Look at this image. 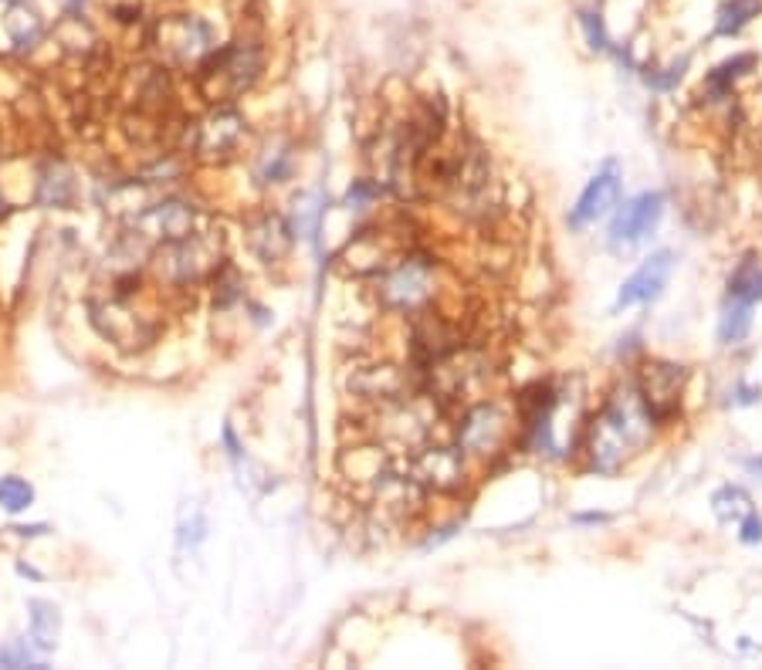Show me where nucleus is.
Returning a JSON list of instances; mask_svg holds the SVG:
<instances>
[{
  "instance_id": "nucleus-5",
  "label": "nucleus",
  "mask_w": 762,
  "mask_h": 670,
  "mask_svg": "<svg viewBox=\"0 0 762 670\" xmlns=\"http://www.w3.org/2000/svg\"><path fill=\"white\" fill-rule=\"evenodd\" d=\"M519 417L499 400H474L461 407L455 423V443L468 461H492L515 437Z\"/></svg>"
},
{
  "instance_id": "nucleus-14",
  "label": "nucleus",
  "mask_w": 762,
  "mask_h": 670,
  "mask_svg": "<svg viewBox=\"0 0 762 670\" xmlns=\"http://www.w3.org/2000/svg\"><path fill=\"white\" fill-rule=\"evenodd\" d=\"M617 197H620V174H617L614 163H607L604 170L586 184V190L580 193V200H576V207L570 213V228H586V223L601 220L617 203Z\"/></svg>"
},
{
  "instance_id": "nucleus-27",
  "label": "nucleus",
  "mask_w": 762,
  "mask_h": 670,
  "mask_svg": "<svg viewBox=\"0 0 762 670\" xmlns=\"http://www.w3.org/2000/svg\"><path fill=\"white\" fill-rule=\"evenodd\" d=\"M583 28H586V38L596 51H607L610 48V38H607V28H604V18L601 14H593V11H583L580 14Z\"/></svg>"
},
{
  "instance_id": "nucleus-30",
  "label": "nucleus",
  "mask_w": 762,
  "mask_h": 670,
  "mask_svg": "<svg viewBox=\"0 0 762 670\" xmlns=\"http://www.w3.org/2000/svg\"><path fill=\"white\" fill-rule=\"evenodd\" d=\"M376 193H379V190H376L373 184H356V187L349 190L346 203H349V207H363V203H369V200H373Z\"/></svg>"
},
{
  "instance_id": "nucleus-32",
  "label": "nucleus",
  "mask_w": 762,
  "mask_h": 670,
  "mask_svg": "<svg viewBox=\"0 0 762 670\" xmlns=\"http://www.w3.org/2000/svg\"><path fill=\"white\" fill-rule=\"evenodd\" d=\"M4 210H8V203H4V193H0V217H4Z\"/></svg>"
},
{
  "instance_id": "nucleus-3",
  "label": "nucleus",
  "mask_w": 762,
  "mask_h": 670,
  "mask_svg": "<svg viewBox=\"0 0 762 670\" xmlns=\"http://www.w3.org/2000/svg\"><path fill=\"white\" fill-rule=\"evenodd\" d=\"M149 48L163 69L197 72L221 44L213 24L200 14H163L149 24Z\"/></svg>"
},
{
  "instance_id": "nucleus-11",
  "label": "nucleus",
  "mask_w": 762,
  "mask_h": 670,
  "mask_svg": "<svg viewBox=\"0 0 762 670\" xmlns=\"http://www.w3.org/2000/svg\"><path fill=\"white\" fill-rule=\"evenodd\" d=\"M92 318H95V325L105 339L123 346V349H139V346L153 343V335H156V325L149 322V315L136 312L129 305V299H123V295H108L105 302H95Z\"/></svg>"
},
{
  "instance_id": "nucleus-20",
  "label": "nucleus",
  "mask_w": 762,
  "mask_h": 670,
  "mask_svg": "<svg viewBox=\"0 0 762 670\" xmlns=\"http://www.w3.org/2000/svg\"><path fill=\"white\" fill-rule=\"evenodd\" d=\"M729 299L742 305H755L762 299V264L755 258H745L732 278H729Z\"/></svg>"
},
{
  "instance_id": "nucleus-8",
  "label": "nucleus",
  "mask_w": 762,
  "mask_h": 670,
  "mask_svg": "<svg viewBox=\"0 0 762 670\" xmlns=\"http://www.w3.org/2000/svg\"><path fill=\"white\" fill-rule=\"evenodd\" d=\"M346 389L366 413H373L379 407L414 394V389H420V373L404 369L390 359H369V363H359L346 376Z\"/></svg>"
},
{
  "instance_id": "nucleus-1",
  "label": "nucleus",
  "mask_w": 762,
  "mask_h": 670,
  "mask_svg": "<svg viewBox=\"0 0 762 670\" xmlns=\"http://www.w3.org/2000/svg\"><path fill=\"white\" fill-rule=\"evenodd\" d=\"M650 430H655V420H650L637 386H620L586 430L589 468L601 474L620 471L634 454H640L647 447Z\"/></svg>"
},
{
  "instance_id": "nucleus-13",
  "label": "nucleus",
  "mask_w": 762,
  "mask_h": 670,
  "mask_svg": "<svg viewBox=\"0 0 762 670\" xmlns=\"http://www.w3.org/2000/svg\"><path fill=\"white\" fill-rule=\"evenodd\" d=\"M661 213H665V193H658V190L627 200L617 210L614 223H610V241L614 244H637V241H644L650 231L658 228Z\"/></svg>"
},
{
  "instance_id": "nucleus-31",
  "label": "nucleus",
  "mask_w": 762,
  "mask_h": 670,
  "mask_svg": "<svg viewBox=\"0 0 762 670\" xmlns=\"http://www.w3.org/2000/svg\"><path fill=\"white\" fill-rule=\"evenodd\" d=\"M759 538H762V519L745 515V522H742V542H759Z\"/></svg>"
},
{
  "instance_id": "nucleus-19",
  "label": "nucleus",
  "mask_w": 762,
  "mask_h": 670,
  "mask_svg": "<svg viewBox=\"0 0 762 670\" xmlns=\"http://www.w3.org/2000/svg\"><path fill=\"white\" fill-rule=\"evenodd\" d=\"M295 170V156L292 149L285 146H275V149H264L254 163V180L261 187H271V184H285Z\"/></svg>"
},
{
  "instance_id": "nucleus-28",
  "label": "nucleus",
  "mask_w": 762,
  "mask_h": 670,
  "mask_svg": "<svg viewBox=\"0 0 762 670\" xmlns=\"http://www.w3.org/2000/svg\"><path fill=\"white\" fill-rule=\"evenodd\" d=\"M34 653L28 647H8V650H0V667H34Z\"/></svg>"
},
{
  "instance_id": "nucleus-26",
  "label": "nucleus",
  "mask_w": 762,
  "mask_h": 670,
  "mask_svg": "<svg viewBox=\"0 0 762 670\" xmlns=\"http://www.w3.org/2000/svg\"><path fill=\"white\" fill-rule=\"evenodd\" d=\"M752 305H742V302H732L722 315V325H719V335H722V343H742L745 339V332L752 325V315H749Z\"/></svg>"
},
{
  "instance_id": "nucleus-6",
  "label": "nucleus",
  "mask_w": 762,
  "mask_h": 670,
  "mask_svg": "<svg viewBox=\"0 0 762 670\" xmlns=\"http://www.w3.org/2000/svg\"><path fill=\"white\" fill-rule=\"evenodd\" d=\"M153 268L170 289H190L221 268V238L213 231H197L177 244L153 248Z\"/></svg>"
},
{
  "instance_id": "nucleus-22",
  "label": "nucleus",
  "mask_w": 762,
  "mask_h": 670,
  "mask_svg": "<svg viewBox=\"0 0 762 670\" xmlns=\"http://www.w3.org/2000/svg\"><path fill=\"white\" fill-rule=\"evenodd\" d=\"M31 640L38 650H51L54 640H59V609L51 603H31Z\"/></svg>"
},
{
  "instance_id": "nucleus-21",
  "label": "nucleus",
  "mask_w": 762,
  "mask_h": 670,
  "mask_svg": "<svg viewBox=\"0 0 762 670\" xmlns=\"http://www.w3.org/2000/svg\"><path fill=\"white\" fill-rule=\"evenodd\" d=\"M752 65H755L752 54H739V59L722 62L719 69H712V72H709V78H704V92H709L712 98H726V95L732 92L735 78H739V75H745Z\"/></svg>"
},
{
  "instance_id": "nucleus-23",
  "label": "nucleus",
  "mask_w": 762,
  "mask_h": 670,
  "mask_svg": "<svg viewBox=\"0 0 762 670\" xmlns=\"http://www.w3.org/2000/svg\"><path fill=\"white\" fill-rule=\"evenodd\" d=\"M762 0H726L719 21H716V34H739L752 18H759Z\"/></svg>"
},
{
  "instance_id": "nucleus-25",
  "label": "nucleus",
  "mask_w": 762,
  "mask_h": 670,
  "mask_svg": "<svg viewBox=\"0 0 762 670\" xmlns=\"http://www.w3.org/2000/svg\"><path fill=\"white\" fill-rule=\"evenodd\" d=\"M31 505H34V488L24 478H18V474L0 478V509L18 515V512H24Z\"/></svg>"
},
{
  "instance_id": "nucleus-4",
  "label": "nucleus",
  "mask_w": 762,
  "mask_h": 670,
  "mask_svg": "<svg viewBox=\"0 0 762 670\" xmlns=\"http://www.w3.org/2000/svg\"><path fill=\"white\" fill-rule=\"evenodd\" d=\"M376 302L394 315H417L438 299V268L430 258L400 254L376 274Z\"/></svg>"
},
{
  "instance_id": "nucleus-24",
  "label": "nucleus",
  "mask_w": 762,
  "mask_h": 670,
  "mask_svg": "<svg viewBox=\"0 0 762 670\" xmlns=\"http://www.w3.org/2000/svg\"><path fill=\"white\" fill-rule=\"evenodd\" d=\"M292 234L295 238H312L322 217V197L319 193H299L292 203Z\"/></svg>"
},
{
  "instance_id": "nucleus-9",
  "label": "nucleus",
  "mask_w": 762,
  "mask_h": 670,
  "mask_svg": "<svg viewBox=\"0 0 762 670\" xmlns=\"http://www.w3.org/2000/svg\"><path fill=\"white\" fill-rule=\"evenodd\" d=\"M407 474L424 488L438 494H458L468 484V458L458 451V443L427 440L410 451Z\"/></svg>"
},
{
  "instance_id": "nucleus-18",
  "label": "nucleus",
  "mask_w": 762,
  "mask_h": 670,
  "mask_svg": "<svg viewBox=\"0 0 762 670\" xmlns=\"http://www.w3.org/2000/svg\"><path fill=\"white\" fill-rule=\"evenodd\" d=\"M4 34L18 51H34L48 38V21L28 0H11V8L4 11Z\"/></svg>"
},
{
  "instance_id": "nucleus-29",
  "label": "nucleus",
  "mask_w": 762,
  "mask_h": 670,
  "mask_svg": "<svg viewBox=\"0 0 762 670\" xmlns=\"http://www.w3.org/2000/svg\"><path fill=\"white\" fill-rule=\"evenodd\" d=\"M685 65H688V59H681L678 65H671L665 75H647V85H655V88H671L675 82H681V75H685Z\"/></svg>"
},
{
  "instance_id": "nucleus-10",
  "label": "nucleus",
  "mask_w": 762,
  "mask_h": 670,
  "mask_svg": "<svg viewBox=\"0 0 762 670\" xmlns=\"http://www.w3.org/2000/svg\"><path fill=\"white\" fill-rule=\"evenodd\" d=\"M248 139V123L234 105H213L190 133V153L203 163H225L238 156Z\"/></svg>"
},
{
  "instance_id": "nucleus-17",
  "label": "nucleus",
  "mask_w": 762,
  "mask_h": 670,
  "mask_svg": "<svg viewBox=\"0 0 762 670\" xmlns=\"http://www.w3.org/2000/svg\"><path fill=\"white\" fill-rule=\"evenodd\" d=\"M34 197L41 207H54V210H69L75 207L79 200V180L75 174L69 170L65 163L59 159H51L41 166V174H38V187H34Z\"/></svg>"
},
{
  "instance_id": "nucleus-15",
  "label": "nucleus",
  "mask_w": 762,
  "mask_h": 670,
  "mask_svg": "<svg viewBox=\"0 0 762 670\" xmlns=\"http://www.w3.org/2000/svg\"><path fill=\"white\" fill-rule=\"evenodd\" d=\"M671 264H675L671 251L650 254V258L627 278V282H624V289H620V295H617V308H630V305H644V302H650V299H658L661 289L668 285Z\"/></svg>"
},
{
  "instance_id": "nucleus-16",
  "label": "nucleus",
  "mask_w": 762,
  "mask_h": 670,
  "mask_svg": "<svg viewBox=\"0 0 762 670\" xmlns=\"http://www.w3.org/2000/svg\"><path fill=\"white\" fill-rule=\"evenodd\" d=\"M248 241H251V248H254V254L261 261H279V258L289 254L295 234H292V223L282 213H261V217L251 220Z\"/></svg>"
},
{
  "instance_id": "nucleus-7",
  "label": "nucleus",
  "mask_w": 762,
  "mask_h": 670,
  "mask_svg": "<svg viewBox=\"0 0 762 670\" xmlns=\"http://www.w3.org/2000/svg\"><path fill=\"white\" fill-rule=\"evenodd\" d=\"M200 228H203L200 207L184 200V197H167L159 203H149L129 220V234L136 241H143L149 251L163 248V244H177V241L197 234Z\"/></svg>"
},
{
  "instance_id": "nucleus-2",
  "label": "nucleus",
  "mask_w": 762,
  "mask_h": 670,
  "mask_svg": "<svg viewBox=\"0 0 762 670\" xmlns=\"http://www.w3.org/2000/svg\"><path fill=\"white\" fill-rule=\"evenodd\" d=\"M261 72H264V48L258 41H231L225 48H217L194 75H197V92L210 105H231L261 78Z\"/></svg>"
},
{
  "instance_id": "nucleus-12",
  "label": "nucleus",
  "mask_w": 762,
  "mask_h": 670,
  "mask_svg": "<svg viewBox=\"0 0 762 670\" xmlns=\"http://www.w3.org/2000/svg\"><path fill=\"white\" fill-rule=\"evenodd\" d=\"M681 383H685V369L681 366H671V363H650L644 373H640V383H637V394L650 413V420L655 423H665L668 417H675L678 410V397H681Z\"/></svg>"
}]
</instances>
